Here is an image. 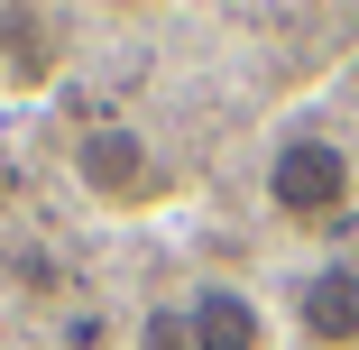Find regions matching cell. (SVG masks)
<instances>
[{
  "instance_id": "6da1fadb",
  "label": "cell",
  "mask_w": 359,
  "mask_h": 350,
  "mask_svg": "<svg viewBox=\"0 0 359 350\" xmlns=\"http://www.w3.org/2000/svg\"><path fill=\"white\" fill-rule=\"evenodd\" d=\"M350 203H359L350 148L332 129H285L276 157H267V213L276 222H304V231H332V222H350Z\"/></svg>"
},
{
  "instance_id": "7a4b0ae2",
  "label": "cell",
  "mask_w": 359,
  "mask_h": 350,
  "mask_svg": "<svg viewBox=\"0 0 359 350\" xmlns=\"http://www.w3.org/2000/svg\"><path fill=\"white\" fill-rule=\"evenodd\" d=\"M74 184L93 203H111V213H138V203L166 194V166H157L138 120H83L74 129Z\"/></svg>"
},
{
  "instance_id": "3957f363",
  "label": "cell",
  "mask_w": 359,
  "mask_h": 350,
  "mask_svg": "<svg viewBox=\"0 0 359 350\" xmlns=\"http://www.w3.org/2000/svg\"><path fill=\"white\" fill-rule=\"evenodd\" d=\"M295 332L313 350H359V267L350 258L295 267Z\"/></svg>"
},
{
  "instance_id": "277c9868",
  "label": "cell",
  "mask_w": 359,
  "mask_h": 350,
  "mask_svg": "<svg viewBox=\"0 0 359 350\" xmlns=\"http://www.w3.org/2000/svg\"><path fill=\"white\" fill-rule=\"evenodd\" d=\"M184 323H194V350H267V314L249 286H231V276H212V286L184 295Z\"/></svg>"
},
{
  "instance_id": "5b68a950",
  "label": "cell",
  "mask_w": 359,
  "mask_h": 350,
  "mask_svg": "<svg viewBox=\"0 0 359 350\" xmlns=\"http://www.w3.org/2000/svg\"><path fill=\"white\" fill-rule=\"evenodd\" d=\"M0 65H19L28 83L55 65V46H46V19H37V10H0Z\"/></svg>"
},
{
  "instance_id": "8992f818",
  "label": "cell",
  "mask_w": 359,
  "mask_h": 350,
  "mask_svg": "<svg viewBox=\"0 0 359 350\" xmlns=\"http://www.w3.org/2000/svg\"><path fill=\"white\" fill-rule=\"evenodd\" d=\"M138 350H194L184 304H148V314H138Z\"/></svg>"
},
{
  "instance_id": "52a82bcc",
  "label": "cell",
  "mask_w": 359,
  "mask_h": 350,
  "mask_svg": "<svg viewBox=\"0 0 359 350\" xmlns=\"http://www.w3.org/2000/svg\"><path fill=\"white\" fill-rule=\"evenodd\" d=\"M65 341H74V350H102V341H111V323H102V314H74V332H65Z\"/></svg>"
}]
</instances>
